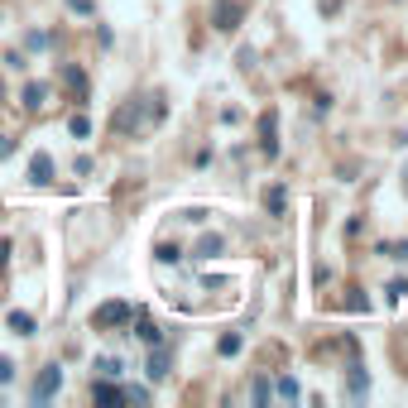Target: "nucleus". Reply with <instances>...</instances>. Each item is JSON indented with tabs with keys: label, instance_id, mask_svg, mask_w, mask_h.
<instances>
[{
	"label": "nucleus",
	"instance_id": "nucleus-1",
	"mask_svg": "<svg viewBox=\"0 0 408 408\" xmlns=\"http://www.w3.org/2000/svg\"><path fill=\"white\" fill-rule=\"evenodd\" d=\"M58 389H63V370H58V365H43L39 379H34V389H29V399H34V404H48Z\"/></svg>",
	"mask_w": 408,
	"mask_h": 408
},
{
	"label": "nucleus",
	"instance_id": "nucleus-2",
	"mask_svg": "<svg viewBox=\"0 0 408 408\" xmlns=\"http://www.w3.org/2000/svg\"><path fill=\"white\" fill-rule=\"evenodd\" d=\"M130 317H135V308L116 298V303H101V308L91 312V326H125V322H130Z\"/></svg>",
	"mask_w": 408,
	"mask_h": 408
},
{
	"label": "nucleus",
	"instance_id": "nucleus-3",
	"mask_svg": "<svg viewBox=\"0 0 408 408\" xmlns=\"http://www.w3.org/2000/svg\"><path fill=\"white\" fill-rule=\"evenodd\" d=\"M241 5H236V0H216V5H211V24H216V29H236V24H241Z\"/></svg>",
	"mask_w": 408,
	"mask_h": 408
},
{
	"label": "nucleus",
	"instance_id": "nucleus-4",
	"mask_svg": "<svg viewBox=\"0 0 408 408\" xmlns=\"http://www.w3.org/2000/svg\"><path fill=\"white\" fill-rule=\"evenodd\" d=\"M29 183H53V154H34L29 159Z\"/></svg>",
	"mask_w": 408,
	"mask_h": 408
},
{
	"label": "nucleus",
	"instance_id": "nucleus-5",
	"mask_svg": "<svg viewBox=\"0 0 408 408\" xmlns=\"http://www.w3.org/2000/svg\"><path fill=\"white\" fill-rule=\"evenodd\" d=\"M91 394H96V404H125V389L121 384H111V379H96Z\"/></svg>",
	"mask_w": 408,
	"mask_h": 408
},
{
	"label": "nucleus",
	"instance_id": "nucleus-6",
	"mask_svg": "<svg viewBox=\"0 0 408 408\" xmlns=\"http://www.w3.org/2000/svg\"><path fill=\"white\" fill-rule=\"evenodd\" d=\"M149 379H163V375H168V351H163V346H154V351H149Z\"/></svg>",
	"mask_w": 408,
	"mask_h": 408
},
{
	"label": "nucleus",
	"instance_id": "nucleus-7",
	"mask_svg": "<svg viewBox=\"0 0 408 408\" xmlns=\"http://www.w3.org/2000/svg\"><path fill=\"white\" fill-rule=\"evenodd\" d=\"M259 135H264V154L274 159V154H279V139H274V111H269V116L259 121Z\"/></svg>",
	"mask_w": 408,
	"mask_h": 408
},
{
	"label": "nucleus",
	"instance_id": "nucleus-8",
	"mask_svg": "<svg viewBox=\"0 0 408 408\" xmlns=\"http://www.w3.org/2000/svg\"><path fill=\"white\" fill-rule=\"evenodd\" d=\"M43 101H48V86H43V82H29V86H24V106H29V111H39Z\"/></svg>",
	"mask_w": 408,
	"mask_h": 408
},
{
	"label": "nucleus",
	"instance_id": "nucleus-9",
	"mask_svg": "<svg viewBox=\"0 0 408 408\" xmlns=\"http://www.w3.org/2000/svg\"><path fill=\"white\" fill-rule=\"evenodd\" d=\"M34 317H29V312H10V331H15V336H34Z\"/></svg>",
	"mask_w": 408,
	"mask_h": 408
},
{
	"label": "nucleus",
	"instance_id": "nucleus-10",
	"mask_svg": "<svg viewBox=\"0 0 408 408\" xmlns=\"http://www.w3.org/2000/svg\"><path fill=\"white\" fill-rule=\"evenodd\" d=\"M135 336H139V341H149V346H159L163 341V331L154 322H149V317H139V326H135Z\"/></svg>",
	"mask_w": 408,
	"mask_h": 408
},
{
	"label": "nucleus",
	"instance_id": "nucleus-11",
	"mask_svg": "<svg viewBox=\"0 0 408 408\" xmlns=\"http://www.w3.org/2000/svg\"><path fill=\"white\" fill-rule=\"evenodd\" d=\"M63 82H68L77 96H86V77H82V68H63Z\"/></svg>",
	"mask_w": 408,
	"mask_h": 408
},
{
	"label": "nucleus",
	"instance_id": "nucleus-12",
	"mask_svg": "<svg viewBox=\"0 0 408 408\" xmlns=\"http://www.w3.org/2000/svg\"><path fill=\"white\" fill-rule=\"evenodd\" d=\"M284 202H288V192H284V188H269V192H264V206H269L274 216L284 211Z\"/></svg>",
	"mask_w": 408,
	"mask_h": 408
},
{
	"label": "nucleus",
	"instance_id": "nucleus-13",
	"mask_svg": "<svg viewBox=\"0 0 408 408\" xmlns=\"http://www.w3.org/2000/svg\"><path fill=\"white\" fill-rule=\"evenodd\" d=\"M121 361H111V356H101V361H96V375H101V379H116V375H121Z\"/></svg>",
	"mask_w": 408,
	"mask_h": 408
},
{
	"label": "nucleus",
	"instance_id": "nucleus-14",
	"mask_svg": "<svg viewBox=\"0 0 408 408\" xmlns=\"http://www.w3.org/2000/svg\"><path fill=\"white\" fill-rule=\"evenodd\" d=\"M211 255H221V236H206V241L197 245V259H211Z\"/></svg>",
	"mask_w": 408,
	"mask_h": 408
},
{
	"label": "nucleus",
	"instance_id": "nucleus-15",
	"mask_svg": "<svg viewBox=\"0 0 408 408\" xmlns=\"http://www.w3.org/2000/svg\"><path fill=\"white\" fill-rule=\"evenodd\" d=\"M365 389H370V379H365V370L356 365V370H351V394H356V399H361V394H365Z\"/></svg>",
	"mask_w": 408,
	"mask_h": 408
},
{
	"label": "nucleus",
	"instance_id": "nucleus-16",
	"mask_svg": "<svg viewBox=\"0 0 408 408\" xmlns=\"http://www.w3.org/2000/svg\"><path fill=\"white\" fill-rule=\"evenodd\" d=\"M68 130H73L77 139H86V135H91V121H86V116H73V121H68Z\"/></svg>",
	"mask_w": 408,
	"mask_h": 408
},
{
	"label": "nucleus",
	"instance_id": "nucleus-17",
	"mask_svg": "<svg viewBox=\"0 0 408 408\" xmlns=\"http://www.w3.org/2000/svg\"><path fill=\"white\" fill-rule=\"evenodd\" d=\"M279 399H298V379H293V375L279 379Z\"/></svg>",
	"mask_w": 408,
	"mask_h": 408
},
{
	"label": "nucleus",
	"instance_id": "nucleus-18",
	"mask_svg": "<svg viewBox=\"0 0 408 408\" xmlns=\"http://www.w3.org/2000/svg\"><path fill=\"white\" fill-rule=\"evenodd\" d=\"M241 346H245V341H241V336H236V331H231V336H221V356H236Z\"/></svg>",
	"mask_w": 408,
	"mask_h": 408
},
{
	"label": "nucleus",
	"instance_id": "nucleus-19",
	"mask_svg": "<svg viewBox=\"0 0 408 408\" xmlns=\"http://www.w3.org/2000/svg\"><path fill=\"white\" fill-rule=\"evenodd\" d=\"M125 399H130V404H149V389H139V384H130V389H125Z\"/></svg>",
	"mask_w": 408,
	"mask_h": 408
},
{
	"label": "nucleus",
	"instance_id": "nucleus-20",
	"mask_svg": "<svg viewBox=\"0 0 408 408\" xmlns=\"http://www.w3.org/2000/svg\"><path fill=\"white\" fill-rule=\"evenodd\" d=\"M379 255H394V259H408V241H404V245H379Z\"/></svg>",
	"mask_w": 408,
	"mask_h": 408
},
{
	"label": "nucleus",
	"instance_id": "nucleus-21",
	"mask_svg": "<svg viewBox=\"0 0 408 408\" xmlns=\"http://www.w3.org/2000/svg\"><path fill=\"white\" fill-rule=\"evenodd\" d=\"M10 379H15V365H10V361H5V356H0V389H5V384H10Z\"/></svg>",
	"mask_w": 408,
	"mask_h": 408
},
{
	"label": "nucleus",
	"instance_id": "nucleus-22",
	"mask_svg": "<svg viewBox=\"0 0 408 408\" xmlns=\"http://www.w3.org/2000/svg\"><path fill=\"white\" fill-rule=\"evenodd\" d=\"M404 293H408V284H404V279H394V284H389V303H399Z\"/></svg>",
	"mask_w": 408,
	"mask_h": 408
},
{
	"label": "nucleus",
	"instance_id": "nucleus-23",
	"mask_svg": "<svg viewBox=\"0 0 408 408\" xmlns=\"http://www.w3.org/2000/svg\"><path fill=\"white\" fill-rule=\"evenodd\" d=\"M68 5H73L77 15H91V0H68Z\"/></svg>",
	"mask_w": 408,
	"mask_h": 408
},
{
	"label": "nucleus",
	"instance_id": "nucleus-24",
	"mask_svg": "<svg viewBox=\"0 0 408 408\" xmlns=\"http://www.w3.org/2000/svg\"><path fill=\"white\" fill-rule=\"evenodd\" d=\"M10 149H15V144H10V135H0V159H10Z\"/></svg>",
	"mask_w": 408,
	"mask_h": 408
},
{
	"label": "nucleus",
	"instance_id": "nucleus-25",
	"mask_svg": "<svg viewBox=\"0 0 408 408\" xmlns=\"http://www.w3.org/2000/svg\"><path fill=\"white\" fill-rule=\"evenodd\" d=\"M5 259H10V241H0V269H5Z\"/></svg>",
	"mask_w": 408,
	"mask_h": 408
},
{
	"label": "nucleus",
	"instance_id": "nucleus-26",
	"mask_svg": "<svg viewBox=\"0 0 408 408\" xmlns=\"http://www.w3.org/2000/svg\"><path fill=\"white\" fill-rule=\"evenodd\" d=\"M404 188H408V173H404Z\"/></svg>",
	"mask_w": 408,
	"mask_h": 408
}]
</instances>
